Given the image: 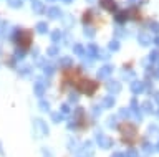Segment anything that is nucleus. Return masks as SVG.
<instances>
[{
  "instance_id": "7ed1b4c3",
  "label": "nucleus",
  "mask_w": 159,
  "mask_h": 157,
  "mask_svg": "<svg viewBox=\"0 0 159 157\" xmlns=\"http://www.w3.org/2000/svg\"><path fill=\"white\" fill-rule=\"evenodd\" d=\"M83 75V71L80 68H65L58 76V89L61 94L68 93V89H73L75 83L80 76Z\"/></svg>"
},
{
  "instance_id": "f03ea898",
  "label": "nucleus",
  "mask_w": 159,
  "mask_h": 157,
  "mask_svg": "<svg viewBox=\"0 0 159 157\" xmlns=\"http://www.w3.org/2000/svg\"><path fill=\"white\" fill-rule=\"evenodd\" d=\"M73 89L81 96H86V98H93L98 94V91L101 89V81H98L96 78H91V76H86V75H81L75 83Z\"/></svg>"
},
{
  "instance_id": "f257e3e1",
  "label": "nucleus",
  "mask_w": 159,
  "mask_h": 157,
  "mask_svg": "<svg viewBox=\"0 0 159 157\" xmlns=\"http://www.w3.org/2000/svg\"><path fill=\"white\" fill-rule=\"evenodd\" d=\"M116 134H118L119 142L126 147H136L138 144H141V141H143L139 127L131 121H121L119 122L116 126Z\"/></svg>"
},
{
  "instance_id": "20e7f679",
  "label": "nucleus",
  "mask_w": 159,
  "mask_h": 157,
  "mask_svg": "<svg viewBox=\"0 0 159 157\" xmlns=\"http://www.w3.org/2000/svg\"><path fill=\"white\" fill-rule=\"evenodd\" d=\"M91 126H93L91 117H89V114L83 109V107H80V109L75 111V129L78 132H86Z\"/></svg>"
},
{
  "instance_id": "39448f33",
  "label": "nucleus",
  "mask_w": 159,
  "mask_h": 157,
  "mask_svg": "<svg viewBox=\"0 0 159 157\" xmlns=\"http://www.w3.org/2000/svg\"><path fill=\"white\" fill-rule=\"evenodd\" d=\"M15 43L22 51H28L32 48L33 43V33L32 30H20L17 35H15Z\"/></svg>"
}]
</instances>
